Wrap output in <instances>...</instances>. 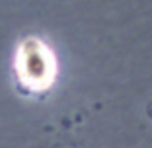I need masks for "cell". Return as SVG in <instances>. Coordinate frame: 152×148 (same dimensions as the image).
<instances>
[{
	"label": "cell",
	"mask_w": 152,
	"mask_h": 148,
	"mask_svg": "<svg viewBox=\"0 0 152 148\" xmlns=\"http://www.w3.org/2000/svg\"><path fill=\"white\" fill-rule=\"evenodd\" d=\"M23 70H26V80L35 86H41L51 80V61L47 57V53L41 49V45L26 49Z\"/></svg>",
	"instance_id": "6da1fadb"
}]
</instances>
